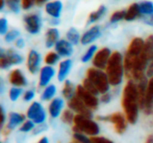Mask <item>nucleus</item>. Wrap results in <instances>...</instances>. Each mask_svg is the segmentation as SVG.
<instances>
[{
    "label": "nucleus",
    "instance_id": "24",
    "mask_svg": "<svg viewBox=\"0 0 153 143\" xmlns=\"http://www.w3.org/2000/svg\"><path fill=\"white\" fill-rule=\"evenodd\" d=\"M107 12V8L105 5H100L98 10L92 12L90 13L89 15V18H88V21H87V24H91L97 21H99Z\"/></svg>",
    "mask_w": 153,
    "mask_h": 143
},
{
    "label": "nucleus",
    "instance_id": "29",
    "mask_svg": "<svg viewBox=\"0 0 153 143\" xmlns=\"http://www.w3.org/2000/svg\"><path fill=\"white\" fill-rule=\"evenodd\" d=\"M74 116H74V113L71 109H66L62 113L61 119L63 123L66 124H72L74 121Z\"/></svg>",
    "mask_w": 153,
    "mask_h": 143
},
{
    "label": "nucleus",
    "instance_id": "36",
    "mask_svg": "<svg viewBox=\"0 0 153 143\" xmlns=\"http://www.w3.org/2000/svg\"><path fill=\"white\" fill-rule=\"evenodd\" d=\"M74 139L78 143H93L91 139L88 138L84 133H74Z\"/></svg>",
    "mask_w": 153,
    "mask_h": 143
},
{
    "label": "nucleus",
    "instance_id": "10",
    "mask_svg": "<svg viewBox=\"0 0 153 143\" xmlns=\"http://www.w3.org/2000/svg\"><path fill=\"white\" fill-rule=\"evenodd\" d=\"M26 30L30 34H37L41 28V20L38 14H29L24 17Z\"/></svg>",
    "mask_w": 153,
    "mask_h": 143
},
{
    "label": "nucleus",
    "instance_id": "11",
    "mask_svg": "<svg viewBox=\"0 0 153 143\" xmlns=\"http://www.w3.org/2000/svg\"><path fill=\"white\" fill-rule=\"evenodd\" d=\"M40 62H41L40 55L36 50L31 49L29 52L28 58H27V67L29 72L32 74L37 73L39 70Z\"/></svg>",
    "mask_w": 153,
    "mask_h": 143
},
{
    "label": "nucleus",
    "instance_id": "34",
    "mask_svg": "<svg viewBox=\"0 0 153 143\" xmlns=\"http://www.w3.org/2000/svg\"><path fill=\"white\" fill-rule=\"evenodd\" d=\"M22 93V90L19 87H13L9 90V98L12 101H16Z\"/></svg>",
    "mask_w": 153,
    "mask_h": 143
},
{
    "label": "nucleus",
    "instance_id": "48",
    "mask_svg": "<svg viewBox=\"0 0 153 143\" xmlns=\"http://www.w3.org/2000/svg\"><path fill=\"white\" fill-rule=\"evenodd\" d=\"M4 120H5V116H4V108L1 107V125L3 126L4 125Z\"/></svg>",
    "mask_w": 153,
    "mask_h": 143
},
{
    "label": "nucleus",
    "instance_id": "5",
    "mask_svg": "<svg viewBox=\"0 0 153 143\" xmlns=\"http://www.w3.org/2000/svg\"><path fill=\"white\" fill-rule=\"evenodd\" d=\"M98 119L100 121H107V122L112 123L114 125L115 131L118 134H123L127 128L128 121H127L126 116H124L120 112H117V113H114V114H111V115L106 116H99Z\"/></svg>",
    "mask_w": 153,
    "mask_h": 143
},
{
    "label": "nucleus",
    "instance_id": "44",
    "mask_svg": "<svg viewBox=\"0 0 153 143\" xmlns=\"http://www.w3.org/2000/svg\"><path fill=\"white\" fill-rule=\"evenodd\" d=\"M100 101L102 103H104V104H108L111 101V95L108 92H107L105 94H102V96L100 98Z\"/></svg>",
    "mask_w": 153,
    "mask_h": 143
},
{
    "label": "nucleus",
    "instance_id": "17",
    "mask_svg": "<svg viewBox=\"0 0 153 143\" xmlns=\"http://www.w3.org/2000/svg\"><path fill=\"white\" fill-rule=\"evenodd\" d=\"M9 81L12 85L14 87H24L27 85V80L24 74L19 70V69H14L11 72Z\"/></svg>",
    "mask_w": 153,
    "mask_h": 143
},
{
    "label": "nucleus",
    "instance_id": "4",
    "mask_svg": "<svg viewBox=\"0 0 153 143\" xmlns=\"http://www.w3.org/2000/svg\"><path fill=\"white\" fill-rule=\"evenodd\" d=\"M97 88L100 94L108 92L110 83L106 73L97 68H90L87 71V77Z\"/></svg>",
    "mask_w": 153,
    "mask_h": 143
},
{
    "label": "nucleus",
    "instance_id": "7",
    "mask_svg": "<svg viewBox=\"0 0 153 143\" xmlns=\"http://www.w3.org/2000/svg\"><path fill=\"white\" fill-rule=\"evenodd\" d=\"M75 95L91 109L95 110L99 107V99L98 98L93 95L92 93L89 92L87 90L83 88L82 85H79L76 87V92Z\"/></svg>",
    "mask_w": 153,
    "mask_h": 143
},
{
    "label": "nucleus",
    "instance_id": "52",
    "mask_svg": "<svg viewBox=\"0 0 153 143\" xmlns=\"http://www.w3.org/2000/svg\"><path fill=\"white\" fill-rule=\"evenodd\" d=\"M4 3H5V1H4V0H1V5H0V9H1V10L4 8Z\"/></svg>",
    "mask_w": 153,
    "mask_h": 143
},
{
    "label": "nucleus",
    "instance_id": "25",
    "mask_svg": "<svg viewBox=\"0 0 153 143\" xmlns=\"http://www.w3.org/2000/svg\"><path fill=\"white\" fill-rule=\"evenodd\" d=\"M74 92H76V90L74 89V86L73 82L66 80L65 82V84H64V87H63V90H62L63 97L69 100L70 99H72L74 96Z\"/></svg>",
    "mask_w": 153,
    "mask_h": 143
},
{
    "label": "nucleus",
    "instance_id": "23",
    "mask_svg": "<svg viewBox=\"0 0 153 143\" xmlns=\"http://www.w3.org/2000/svg\"><path fill=\"white\" fill-rule=\"evenodd\" d=\"M4 55L11 65H13V64L16 65V64H20L22 63V60H23L22 56L17 52L13 51V49H8L4 51Z\"/></svg>",
    "mask_w": 153,
    "mask_h": 143
},
{
    "label": "nucleus",
    "instance_id": "43",
    "mask_svg": "<svg viewBox=\"0 0 153 143\" xmlns=\"http://www.w3.org/2000/svg\"><path fill=\"white\" fill-rule=\"evenodd\" d=\"M146 76L150 77V78L153 77V55L150 63H149V65L147 67V70H146Z\"/></svg>",
    "mask_w": 153,
    "mask_h": 143
},
{
    "label": "nucleus",
    "instance_id": "26",
    "mask_svg": "<svg viewBox=\"0 0 153 143\" xmlns=\"http://www.w3.org/2000/svg\"><path fill=\"white\" fill-rule=\"evenodd\" d=\"M66 38H67V40L73 45H77L79 41H81V39H82L80 37V33L75 28L69 29V30L66 33Z\"/></svg>",
    "mask_w": 153,
    "mask_h": 143
},
{
    "label": "nucleus",
    "instance_id": "35",
    "mask_svg": "<svg viewBox=\"0 0 153 143\" xmlns=\"http://www.w3.org/2000/svg\"><path fill=\"white\" fill-rule=\"evenodd\" d=\"M125 17H126V11L125 10L117 11L114 13H112V15L110 17V22H112V23L118 22V21H122L123 19H125Z\"/></svg>",
    "mask_w": 153,
    "mask_h": 143
},
{
    "label": "nucleus",
    "instance_id": "45",
    "mask_svg": "<svg viewBox=\"0 0 153 143\" xmlns=\"http://www.w3.org/2000/svg\"><path fill=\"white\" fill-rule=\"evenodd\" d=\"M25 46V43H24V40L22 39H18L16 41H15V47H18V48H23Z\"/></svg>",
    "mask_w": 153,
    "mask_h": 143
},
{
    "label": "nucleus",
    "instance_id": "18",
    "mask_svg": "<svg viewBox=\"0 0 153 143\" xmlns=\"http://www.w3.org/2000/svg\"><path fill=\"white\" fill-rule=\"evenodd\" d=\"M62 8H63V4L59 0L48 2L45 6V10H46L47 13L55 19H57L60 17Z\"/></svg>",
    "mask_w": 153,
    "mask_h": 143
},
{
    "label": "nucleus",
    "instance_id": "12",
    "mask_svg": "<svg viewBox=\"0 0 153 143\" xmlns=\"http://www.w3.org/2000/svg\"><path fill=\"white\" fill-rule=\"evenodd\" d=\"M55 69L50 66V65H46L43 66L40 69L39 72V84L40 87H47L49 85L50 82L52 81V79L55 76Z\"/></svg>",
    "mask_w": 153,
    "mask_h": 143
},
{
    "label": "nucleus",
    "instance_id": "20",
    "mask_svg": "<svg viewBox=\"0 0 153 143\" xmlns=\"http://www.w3.org/2000/svg\"><path fill=\"white\" fill-rule=\"evenodd\" d=\"M72 68V61L70 59H65L59 64L57 79L59 82H65L67 75L69 74Z\"/></svg>",
    "mask_w": 153,
    "mask_h": 143
},
{
    "label": "nucleus",
    "instance_id": "37",
    "mask_svg": "<svg viewBox=\"0 0 153 143\" xmlns=\"http://www.w3.org/2000/svg\"><path fill=\"white\" fill-rule=\"evenodd\" d=\"M35 129V124L31 120L25 121L20 127V131L22 133H29Z\"/></svg>",
    "mask_w": 153,
    "mask_h": 143
},
{
    "label": "nucleus",
    "instance_id": "32",
    "mask_svg": "<svg viewBox=\"0 0 153 143\" xmlns=\"http://www.w3.org/2000/svg\"><path fill=\"white\" fill-rule=\"evenodd\" d=\"M82 86H83V88H84L85 90H87L89 92L92 93V94L95 95V96H97L98 94H100V92H99V90H97V88L95 87V85H94L88 78H86V79L83 80V82H82Z\"/></svg>",
    "mask_w": 153,
    "mask_h": 143
},
{
    "label": "nucleus",
    "instance_id": "46",
    "mask_svg": "<svg viewBox=\"0 0 153 143\" xmlns=\"http://www.w3.org/2000/svg\"><path fill=\"white\" fill-rule=\"evenodd\" d=\"M144 21L145 23H147L148 25H151L153 27V13L151 15H148V17H146L144 19Z\"/></svg>",
    "mask_w": 153,
    "mask_h": 143
},
{
    "label": "nucleus",
    "instance_id": "8",
    "mask_svg": "<svg viewBox=\"0 0 153 143\" xmlns=\"http://www.w3.org/2000/svg\"><path fill=\"white\" fill-rule=\"evenodd\" d=\"M68 107L72 111L77 113V115H81L89 118H91L92 116L91 109L76 95H74L72 99L68 100Z\"/></svg>",
    "mask_w": 153,
    "mask_h": 143
},
{
    "label": "nucleus",
    "instance_id": "42",
    "mask_svg": "<svg viewBox=\"0 0 153 143\" xmlns=\"http://www.w3.org/2000/svg\"><path fill=\"white\" fill-rule=\"evenodd\" d=\"M34 3H35L34 0H22V7L24 10H28L33 5Z\"/></svg>",
    "mask_w": 153,
    "mask_h": 143
},
{
    "label": "nucleus",
    "instance_id": "40",
    "mask_svg": "<svg viewBox=\"0 0 153 143\" xmlns=\"http://www.w3.org/2000/svg\"><path fill=\"white\" fill-rule=\"evenodd\" d=\"M93 143H114L112 141L105 138V137H99V136H94L91 138Z\"/></svg>",
    "mask_w": 153,
    "mask_h": 143
},
{
    "label": "nucleus",
    "instance_id": "1",
    "mask_svg": "<svg viewBox=\"0 0 153 143\" xmlns=\"http://www.w3.org/2000/svg\"><path fill=\"white\" fill-rule=\"evenodd\" d=\"M122 107L124 108L125 116L128 123L131 124H134L138 120L140 101L137 84H135L133 80H130L124 89L122 97Z\"/></svg>",
    "mask_w": 153,
    "mask_h": 143
},
{
    "label": "nucleus",
    "instance_id": "6",
    "mask_svg": "<svg viewBox=\"0 0 153 143\" xmlns=\"http://www.w3.org/2000/svg\"><path fill=\"white\" fill-rule=\"evenodd\" d=\"M27 117L35 124H42L46 121L47 115L42 105L39 102L34 101L27 110Z\"/></svg>",
    "mask_w": 153,
    "mask_h": 143
},
{
    "label": "nucleus",
    "instance_id": "41",
    "mask_svg": "<svg viewBox=\"0 0 153 143\" xmlns=\"http://www.w3.org/2000/svg\"><path fill=\"white\" fill-rule=\"evenodd\" d=\"M34 97H35V92L32 90H29L23 94V100L29 102V101L32 100L34 99Z\"/></svg>",
    "mask_w": 153,
    "mask_h": 143
},
{
    "label": "nucleus",
    "instance_id": "31",
    "mask_svg": "<svg viewBox=\"0 0 153 143\" xmlns=\"http://www.w3.org/2000/svg\"><path fill=\"white\" fill-rule=\"evenodd\" d=\"M59 58H60V56L57 54V53H55V52H49L46 57H45V63L48 64V65H54L56 64L58 61H59Z\"/></svg>",
    "mask_w": 153,
    "mask_h": 143
},
{
    "label": "nucleus",
    "instance_id": "19",
    "mask_svg": "<svg viewBox=\"0 0 153 143\" xmlns=\"http://www.w3.org/2000/svg\"><path fill=\"white\" fill-rule=\"evenodd\" d=\"M64 107V100L61 98H56L51 100L48 106V112L52 118H56L60 116Z\"/></svg>",
    "mask_w": 153,
    "mask_h": 143
},
{
    "label": "nucleus",
    "instance_id": "33",
    "mask_svg": "<svg viewBox=\"0 0 153 143\" xmlns=\"http://www.w3.org/2000/svg\"><path fill=\"white\" fill-rule=\"evenodd\" d=\"M6 5L8 6V8L15 13H18L20 12V8H21V0H4Z\"/></svg>",
    "mask_w": 153,
    "mask_h": 143
},
{
    "label": "nucleus",
    "instance_id": "22",
    "mask_svg": "<svg viewBox=\"0 0 153 143\" xmlns=\"http://www.w3.org/2000/svg\"><path fill=\"white\" fill-rule=\"evenodd\" d=\"M141 15V10H140V4H131L128 9L126 11V17L125 20L127 21H131L135 20Z\"/></svg>",
    "mask_w": 153,
    "mask_h": 143
},
{
    "label": "nucleus",
    "instance_id": "2",
    "mask_svg": "<svg viewBox=\"0 0 153 143\" xmlns=\"http://www.w3.org/2000/svg\"><path fill=\"white\" fill-rule=\"evenodd\" d=\"M124 72H125V65H124L123 56L119 52L116 51L111 55L106 68V73L108 75L110 85L112 86L119 85L123 81Z\"/></svg>",
    "mask_w": 153,
    "mask_h": 143
},
{
    "label": "nucleus",
    "instance_id": "47",
    "mask_svg": "<svg viewBox=\"0 0 153 143\" xmlns=\"http://www.w3.org/2000/svg\"><path fill=\"white\" fill-rule=\"evenodd\" d=\"M42 124H39V126H38V127H36L35 129H34V133L35 134H38L39 133H40V132H42V131H44L45 129H46V126L45 125H42Z\"/></svg>",
    "mask_w": 153,
    "mask_h": 143
},
{
    "label": "nucleus",
    "instance_id": "49",
    "mask_svg": "<svg viewBox=\"0 0 153 143\" xmlns=\"http://www.w3.org/2000/svg\"><path fill=\"white\" fill-rule=\"evenodd\" d=\"M37 143H49V141L47 137H42Z\"/></svg>",
    "mask_w": 153,
    "mask_h": 143
},
{
    "label": "nucleus",
    "instance_id": "9",
    "mask_svg": "<svg viewBox=\"0 0 153 143\" xmlns=\"http://www.w3.org/2000/svg\"><path fill=\"white\" fill-rule=\"evenodd\" d=\"M111 55H112L111 51L108 47H103L100 50H99L96 53V55L93 58V62H92L95 68L100 69V70L106 69Z\"/></svg>",
    "mask_w": 153,
    "mask_h": 143
},
{
    "label": "nucleus",
    "instance_id": "27",
    "mask_svg": "<svg viewBox=\"0 0 153 143\" xmlns=\"http://www.w3.org/2000/svg\"><path fill=\"white\" fill-rule=\"evenodd\" d=\"M56 86L53 84H49L48 86H47L45 88V90L41 95V99L43 101H48L54 98V96L56 95Z\"/></svg>",
    "mask_w": 153,
    "mask_h": 143
},
{
    "label": "nucleus",
    "instance_id": "39",
    "mask_svg": "<svg viewBox=\"0 0 153 143\" xmlns=\"http://www.w3.org/2000/svg\"><path fill=\"white\" fill-rule=\"evenodd\" d=\"M8 30V21L4 18L0 19V33L2 35H5Z\"/></svg>",
    "mask_w": 153,
    "mask_h": 143
},
{
    "label": "nucleus",
    "instance_id": "15",
    "mask_svg": "<svg viewBox=\"0 0 153 143\" xmlns=\"http://www.w3.org/2000/svg\"><path fill=\"white\" fill-rule=\"evenodd\" d=\"M56 53L63 57H69L72 56L74 52L73 44H71L68 40L60 39L55 46Z\"/></svg>",
    "mask_w": 153,
    "mask_h": 143
},
{
    "label": "nucleus",
    "instance_id": "14",
    "mask_svg": "<svg viewBox=\"0 0 153 143\" xmlns=\"http://www.w3.org/2000/svg\"><path fill=\"white\" fill-rule=\"evenodd\" d=\"M25 122V116L22 114L15 113V112H11L8 116V123L5 127V131L8 134L12 130L15 129L17 126L20 124H23Z\"/></svg>",
    "mask_w": 153,
    "mask_h": 143
},
{
    "label": "nucleus",
    "instance_id": "50",
    "mask_svg": "<svg viewBox=\"0 0 153 143\" xmlns=\"http://www.w3.org/2000/svg\"><path fill=\"white\" fill-rule=\"evenodd\" d=\"M34 1H35V4L37 5H41V4H43L44 3L47 2V0H34Z\"/></svg>",
    "mask_w": 153,
    "mask_h": 143
},
{
    "label": "nucleus",
    "instance_id": "28",
    "mask_svg": "<svg viewBox=\"0 0 153 143\" xmlns=\"http://www.w3.org/2000/svg\"><path fill=\"white\" fill-rule=\"evenodd\" d=\"M140 4L141 13L144 15H151L153 13V3L151 1H143Z\"/></svg>",
    "mask_w": 153,
    "mask_h": 143
},
{
    "label": "nucleus",
    "instance_id": "3",
    "mask_svg": "<svg viewBox=\"0 0 153 143\" xmlns=\"http://www.w3.org/2000/svg\"><path fill=\"white\" fill-rule=\"evenodd\" d=\"M74 133H86L87 135H90L91 137L97 136L100 133L99 124L89 117L81 115H76L74 116Z\"/></svg>",
    "mask_w": 153,
    "mask_h": 143
},
{
    "label": "nucleus",
    "instance_id": "51",
    "mask_svg": "<svg viewBox=\"0 0 153 143\" xmlns=\"http://www.w3.org/2000/svg\"><path fill=\"white\" fill-rule=\"evenodd\" d=\"M145 143H153V135H150L148 138H147V140H146V142Z\"/></svg>",
    "mask_w": 153,
    "mask_h": 143
},
{
    "label": "nucleus",
    "instance_id": "13",
    "mask_svg": "<svg viewBox=\"0 0 153 143\" xmlns=\"http://www.w3.org/2000/svg\"><path fill=\"white\" fill-rule=\"evenodd\" d=\"M143 110L147 115H151L153 113V77L151 78L148 82Z\"/></svg>",
    "mask_w": 153,
    "mask_h": 143
},
{
    "label": "nucleus",
    "instance_id": "38",
    "mask_svg": "<svg viewBox=\"0 0 153 143\" xmlns=\"http://www.w3.org/2000/svg\"><path fill=\"white\" fill-rule=\"evenodd\" d=\"M19 36H20V32L17 30H12L4 35V40L9 43L15 40Z\"/></svg>",
    "mask_w": 153,
    "mask_h": 143
},
{
    "label": "nucleus",
    "instance_id": "21",
    "mask_svg": "<svg viewBox=\"0 0 153 143\" xmlns=\"http://www.w3.org/2000/svg\"><path fill=\"white\" fill-rule=\"evenodd\" d=\"M59 31L56 28H50L46 33V47L50 48L58 42Z\"/></svg>",
    "mask_w": 153,
    "mask_h": 143
},
{
    "label": "nucleus",
    "instance_id": "16",
    "mask_svg": "<svg viewBox=\"0 0 153 143\" xmlns=\"http://www.w3.org/2000/svg\"><path fill=\"white\" fill-rule=\"evenodd\" d=\"M101 35L100 29L99 26H93L90 30H88L81 39V43L82 45H88L95 41L97 39H99Z\"/></svg>",
    "mask_w": 153,
    "mask_h": 143
},
{
    "label": "nucleus",
    "instance_id": "30",
    "mask_svg": "<svg viewBox=\"0 0 153 143\" xmlns=\"http://www.w3.org/2000/svg\"><path fill=\"white\" fill-rule=\"evenodd\" d=\"M96 51H97V46H95V45L91 46V47L88 48V50L85 52V54L82 56V62H83V63L89 62L93 56H95Z\"/></svg>",
    "mask_w": 153,
    "mask_h": 143
}]
</instances>
